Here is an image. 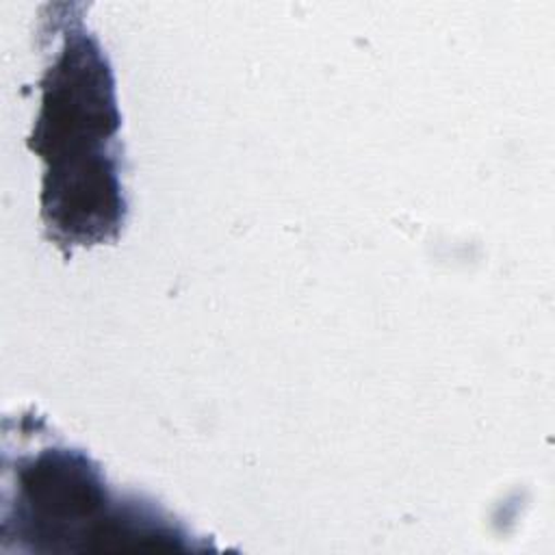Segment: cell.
<instances>
[{
	"label": "cell",
	"mask_w": 555,
	"mask_h": 555,
	"mask_svg": "<svg viewBox=\"0 0 555 555\" xmlns=\"http://www.w3.org/2000/svg\"><path fill=\"white\" fill-rule=\"evenodd\" d=\"M2 531L52 551H106L128 542L182 548L191 538L152 503L115 492L89 455L59 442H39L15 457L4 453Z\"/></svg>",
	"instance_id": "7a4b0ae2"
},
{
	"label": "cell",
	"mask_w": 555,
	"mask_h": 555,
	"mask_svg": "<svg viewBox=\"0 0 555 555\" xmlns=\"http://www.w3.org/2000/svg\"><path fill=\"white\" fill-rule=\"evenodd\" d=\"M61 22V43L41 78V106L28 143L46 163V230L56 245L72 249L115 238L126 202L111 65L80 17Z\"/></svg>",
	"instance_id": "6da1fadb"
}]
</instances>
